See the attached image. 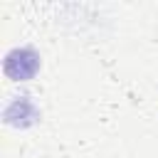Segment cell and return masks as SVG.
Wrapping results in <instances>:
<instances>
[{
    "label": "cell",
    "mask_w": 158,
    "mask_h": 158,
    "mask_svg": "<svg viewBox=\"0 0 158 158\" xmlns=\"http://www.w3.org/2000/svg\"><path fill=\"white\" fill-rule=\"evenodd\" d=\"M2 72L12 81H27L40 72V54L32 47H15L5 54Z\"/></svg>",
    "instance_id": "6da1fadb"
},
{
    "label": "cell",
    "mask_w": 158,
    "mask_h": 158,
    "mask_svg": "<svg viewBox=\"0 0 158 158\" xmlns=\"http://www.w3.org/2000/svg\"><path fill=\"white\" fill-rule=\"evenodd\" d=\"M5 121L10 123V126H20V128H25V126H32L37 118H40V111H37V106L32 104V99L30 96H17V99H12L7 106H5Z\"/></svg>",
    "instance_id": "7a4b0ae2"
}]
</instances>
